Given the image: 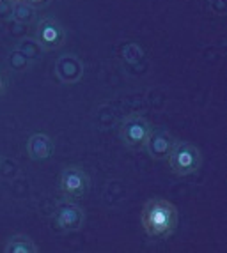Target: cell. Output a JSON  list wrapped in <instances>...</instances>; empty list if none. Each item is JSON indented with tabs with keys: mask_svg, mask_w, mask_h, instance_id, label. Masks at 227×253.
Here are the masks:
<instances>
[{
	"mask_svg": "<svg viewBox=\"0 0 227 253\" xmlns=\"http://www.w3.org/2000/svg\"><path fill=\"white\" fill-rule=\"evenodd\" d=\"M179 212L172 202L165 199L147 200L140 212V223L144 232L155 239H167L177 228Z\"/></svg>",
	"mask_w": 227,
	"mask_h": 253,
	"instance_id": "1",
	"label": "cell"
},
{
	"mask_svg": "<svg viewBox=\"0 0 227 253\" xmlns=\"http://www.w3.org/2000/svg\"><path fill=\"white\" fill-rule=\"evenodd\" d=\"M167 163L177 177H188L201 170L202 167V154L199 147H195L192 142L186 140H176L169 152Z\"/></svg>",
	"mask_w": 227,
	"mask_h": 253,
	"instance_id": "2",
	"label": "cell"
},
{
	"mask_svg": "<svg viewBox=\"0 0 227 253\" xmlns=\"http://www.w3.org/2000/svg\"><path fill=\"white\" fill-rule=\"evenodd\" d=\"M153 124L139 114H130L122 119L119 126V138L122 145L130 151H140L151 135Z\"/></svg>",
	"mask_w": 227,
	"mask_h": 253,
	"instance_id": "3",
	"label": "cell"
},
{
	"mask_svg": "<svg viewBox=\"0 0 227 253\" xmlns=\"http://www.w3.org/2000/svg\"><path fill=\"white\" fill-rule=\"evenodd\" d=\"M60 191L67 200H80L89 193L91 177L80 165H67L60 172Z\"/></svg>",
	"mask_w": 227,
	"mask_h": 253,
	"instance_id": "4",
	"label": "cell"
},
{
	"mask_svg": "<svg viewBox=\"0 0 227 253\" xmlns=\"http://www.w3.org/2000/svg\"><path fill=\"white\" fill-rule=\"evenodd\" d=\"M54 225L59 232H78L85 223V211L75 200H60L54 209Z\"/></svg>",
	"mask_w": 227,
	"mask_h": 253,
	"instance_id": "5",
	"label": "cell"
},
{
	"mask_svg": "<svg viewBox=\"0 0 227 253\" xmlns=\"http://www.w3.org/2000/svg\"><path fill=\"white\" fill-rule=\"evenodd\" d=\"M36 41L45 51L60 50L66 42V29L57 18H41L36 23Z\"/></svg>",
	"mask_w": 227,
	"mask_h": 253,
	"instance_id": "6",
	"label": "cell"
},
{
	"mask_svg": "<svg viewBox=\"0 0 227 253\" xmlns=\"http://www.w3.org/2000/svg\"><path fill=\"white\" fill-rule=\"evenodd\" d=\"M174 142H176V138L170 135V131H167L165 127H156V129L153 127L151 135L147 138L144 149H146L147 154H149L153 160L162 161V160H167Z\"/></svg>",
	"mask_w": 227,
	"mask_h": 253,
	"instance_id": "7",
	"label": "cell"
},
{
	"mask_svg": "<svg viewBox=\"0 0 227 253\" xmlns=\"http://www.w3.org/2000/svg\"><path fill=\"white\" fill-rule=\"evenodd\" d=\"M55 75L66 85L76 84L84 76V62L76 55H60L59 59L55 60Z\"/></svg>",
	"mask_w": 227,
	"mask_h": 253,
	"instance_id": "8",
	"label": "cell"
},
{
	"mask_svg": "<svg viewBox=\"0 0 227 253\" xmlns=\"http://www.w3.org/2000/svg\"><path fill=\"white\" fill-rule=\"evenodd\" d=\"M27 156L32 161H47L54 154V140L47 133H34L27 140Z\"/></svg>",
	"mask_w": 227,
	"mask_h": 253,
	"instance_id": "9",
	"label": "cell"
},
{
	"mask_svg": "<svg viewBox=\"0 0 227 253\" xmlns=\"http://www.w3.org/2000/svg\"><path fill=\"white\" fill-rule=\"evenodd\" d=\"M5 253H38L39 246L34 243L32 237L25 234H14L7 239L4 246Z\"/></svg>",
	"mask_w": 227,
	"mask_h": 253,
	"instance_id": "10",
	"label": "cell"
},
{
	"mask_svg": "<svg viewBox=\"0 0 227 253\" xmlns=\"http://www.w3.org/2000/svg\"><path fill=\"white\" fill-rule=\"evenodd\" d=\"M34 16V5L25 2V0H14L13 2V11H11V18H14L16 21L27 23Z\"/></svg>",
	"mask_w": 227,
	"mask_h": 253,
	"instance_id": "11",
	"label": "cell"
},
{
	"mask_svg": "<svg viewBox=\"0 0 227 253\" xmlns=\"http://www.w3.org/2000/svg\"><path fill=\"white\" fill-rule=\"evenodd\" d=\"M13 2L14 0H0V18L7 20L11 11H13Z\"/></svg>",
	"mask_w": 227,
	"mask_h": 253,
	"instance_id": "12",
	"label": "cell"
},
{
	"mask_svg": "<svg viewBox=\"0 0 227 253\" xmlns=\"http://www.w3.org/2000/svg\"><path fill=\"white\" fill-rule=\"evenodd\" d=\"M9 89V78H7V73L4 69H0V97L4 96Z\"/></svg>",
	"mask_w": 227,
	"mask_h": 253,
	"instance_id": "13",
	"label": "cell"
},
{
	"mask_svg": "<svg viewBox=\"0 0 227 253\" xmlns=\"http://www.w3.org/2000/svg\"><path fill=\"white\" fill-rule=\"evenodd\" d=\"M25 2H29V4H32V5H41V4H45L47 0H25Z\"/></svg>",
	"mask_w": 227,
	"mask_h": 253,
	"instance_id": "14",
	"label": "cell"
},
{
	"mask_svg": "<svg viewBox=\"0 0 227 253\" xmlns=\"http://www.w3.org/2000/svg\"><path fill=\"white\" fill-rule=\"evenodd\" d=\"M0 165H2V158H0Z\"/></svg>",
	"mask_w": 227,
	"mask_h": 253,
	"instance_id": "15",
	"label": "cell"
}]
</instances>
